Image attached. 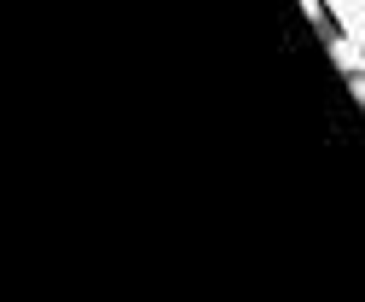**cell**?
Here are the masks:
<instances>
[{"instance_id": "3", "label": "cell", "mask_w": 365, "mask_h": 302, "mask_svg": "<svg viewBox=\"0 0 365 302\" xmlns=\"http://www.w3.org/2000/svg\"><path fill=\"white\" fill-rule=\"evenodd\" d=\"M354 94H359V99H365V70H359V76H354Z\"/></svg>"}, {"instance_id": "1", "label": "cell", "mask_w": 365, "mask_h": 302, "mask_svg": "<svg viewBox=\"0 0 365 302\" xmlns=\"http://www.w3.org/2000/svg\"><path fill=\"white\" fill-rule=\"evenodd\" d=\"M331 53H336V64H342L348 76H359V70H365V53H359V35H336V41H331Z\"/></svg>"}, {"instance_id": "2", "label": "cell", "mask_w": 365, "mask_h": 302, "mask_svg": "<svg viewBox=\"0 0 365 302\" xmlns=\"http://www.w3.org/2000/svg\"><path fill=\"white\" fill-rule=\"evenodd\" d=\"M331 6H336V18L348 24V35L365 41V0H331Z\"/></svg>"}]
</instances>
